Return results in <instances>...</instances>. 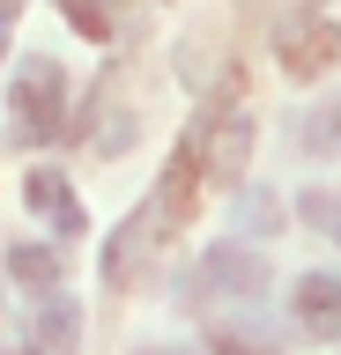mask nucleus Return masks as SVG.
Masks as SVG:
<instances>
[{"label":"nucleus","mask_w":341,"mask_h":355,"mask_svg":"<svg viewBox=\"0 0 341 355\" xmlns=\"http://www.w3.org/2000/svg\"><path fill=\"white\" fill-rule=\"evenodd\" d=\"M8 119L23 141H52V133H67V67L60 60H23L15 67V89H8Z\"/></svg>","instance_id":"nucleus-1"},{"label":"nucleus","mask_w":341,"mask_h":355,"mask_svg":"<svg viewBox=\"0 0 341 355\" xmlns=\"http://www.w3.org/2000/svg\"><path fill=\"white\" fill-rule=\"evenodd\" d=\"M163 230H171V222H163V207H156V200H149L141 215H126V222H119L112 237H104V288H141L149 259L163 252Z\"/></svg>","instance_id":"nucleus-2"},{"label":"nucleus","mask_w":341,"mask_h":355,"mask_svg":"<svg viewBox=\"0 0 341 355\" xmlns=\"http://www.w3.org/2000/svg\"><path fill=\"white\" fill-rule=\"evenodd\" d=\"M274 60H282V74H297V82H312V74H326V67L341 60V22L334 15H290L282 30H274Z\"/></svg>","instance_id":"nucleus-3"},{"label":"nucleus","mask_w":341,"mask_h":355,"mask_svg":"<svg viewBox=\"0 0 341 355\" xmlns=\"http://www.w3.org/2000/svg\"><path fill=\"white\" fill-rule=\"evenodd\" d=\"M193 155H201V178L238 185L245 163H252V119L245 111H208V126L193 133Z\"/></svg>","instance_id":"nucleus-4"},{"label":"nucleus","mask_w":341,"mask_h":355,"mask_svg":"<svg viewBox=\"0 0 341 355\" xmlns=\"http://www.w3.org/2000/svg\"><path fill=\"white\" fill-rule=\"evenodd\" d=\"M290 311H297V326L312 340H341V274H304Z\"/></svg>","instance_id":"nucleus-5"},{"label":"nucleus","mask_w":341,"mask_h":355,"mask_svg":"<svg viewBox=\"0 0 341 355\" xmlns=\"http://www.w3.org/2000/svg\"><path fill=\"white\" fill-rule=\"evenodd\" d=\"M23 200H30V215H45L60 237H82V200H74V185L60 171H30L23 178Z\"/></svg>","instance_id":"nucleus-6"},{"label":"nucleus","mask_w":341,"mask_h":355,"mask_svg":"<svg viewBox=\"0 0 341 355\" xmlns=\"http://www.w3.org/2000/svg\"><path fill=\"white\" fill-rule=\"evenodd\" d=\"M208 282L223 288V296H267V259L245 252V244H215L208 252Z\"/></svg>","instance_id":"nucleus-7"},{"label":"nucleus","mask_w":341,"mask_h":355,"mask_svg":"<svg viewBox=\"0 0 341 355\" xmlns=\"http://www.w3.org/2000/svg\"><path fill=\"white\" fill-rule=\"evenodd\" d=\"M74 340H82V311L67 296H45L30 318V355H74Z\"/></svg>","instance_id":"nucleus-8"},{"label":"nucleus","mask_w":341,"mask_h":355,"mask_svg":"<svg viewBox=\"0 0 341 355\" xmlns=\"http://www.w3.org/2000/svg\"><path fill=\"white\" fill-rule=\"evenodd\" d=\"M8 274L45 296V288H60V252H52V244H15V252H8Z\"/></svg>","instance_id":"nucleus-9"},{"label":"nucleus","mask_w":341,"mask_h":355,"mask_svg":"<svg viewBox=\"0 0 341 355\" xmlns=\"http://www.w3.org/2000/svg\"><path fill=\"white\" fill-rule=\"evenodd\" d=\"M60 8H67V22H74V30H82V37H97V44H104V37H112V30H119L112 0H60Z\"/></svg>","instance_id":"nucleus-10"},{"label":"nucleus","mask_w":341,"mask_h":355,"mask_svg":"<svg viewBox=\"0 0 341 355\" xmlns=\"http://www.w3.org/2000/svg\"><path fill=\"white\" fill-rule=\"evenodd\" d=\"M215 355H274V348L252 340V333H238V326H223V333H215Z\"/></svg>","instance_id":"nucleus-11"},{"label":"nucleus","mask_w":341,"mask_h":355,"mask_svg":"<svg viewBox=\"0 0 341 355\" xmlns=\"http://www.w3.org/2000/svg\"><path fill=\"white\" fill-rule=\"evenodd\" d=\"M15 8H23V0H0V22H15Z\"/></svg>","instance_id":"nucleus-12"},{"label":"nucleus","mask_w":341,"mask_h":355,"mask_svg":"<svg viewBox=\"0 0 341 355\" xmlns=\"http://www.w3.org/2000/svg\"><path fill=\"white\" fill-rule=\"evenodd\" d=\"M0 60H8V22H0Z\"/></svg>","instance_id":"nucleus-13"},{"label":"nucleus","mask_w":341,"mask_h":355,"mask_svg":"<svg viewBox=\"0 0 341 355\" xmlns=\"http://www.w3.org/2000/svg\"><path fill=\"white\" fill-rule=\"evenodd\" d=\"M141 355H171V348H141Z\"/></svg>","instance_id":"nucleus-14"},{"label":"nucleus","mask_w":341,"mask_h":355,"mask_svg":"<svg viewBox=\"0 0 341 355\" xmlns=\"http://www.w3.org/2000/svg\"><path fill=\"white\" fill-rule=\"evenodd\" d=\"M15 355H30V348H15Z\"/></svg>","instance_id":"nucleus-15"}]
</instances>
